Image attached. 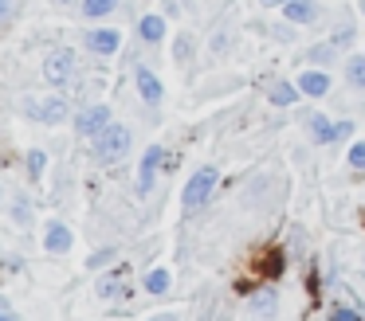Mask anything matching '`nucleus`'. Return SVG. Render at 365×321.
<instances>
[{
  "mask_svg": "<svg viewBox=\"0 0 365 321\" xmlns=\"http://www.w3.org/2000/svg\"><path fill=\"white\" fill-rule=\"evenodd\" d=\"M173 59H177V67H189V59H192V36L189 31H181V36L173 39Z\"/></svg>",
  "mask_w": 365,
  "mask_h": 321,
  "instance_id": "nucleus-20",
  "label": "nucleus"
},
{
  "mask_svg": "<svg viewBox=\"0 0 365 321\" xmlns=\"http://www.w3.org/2000/svg\"><path fill=\"white\" fill-rule=\"evenodd\" d=\"M346 161H349V172H354V177H365V141H354V145H349Z\"/></svg>",
  "mask_w": 365,
  "mask_h": 321,
  "instance_id": "nucleus-21",
  "label": "nucleus"
},
{
  "mask_svg": "<svg viewBox=\"0 0 365 321\" xmlns=\"http://www.w3.org/2000/svg\"><path fill=\"white\" fill-rule=\"evenodd\" d=\"M216 184H220V169H216V164H200V169L189 177L185 192H181V208L185 211H200L208 200H212Z\"/></svg>",
  "mask_w": 365,
  "mask_h": 321,
  "instance_id": "nucleus-1",
  "label": "nucleus"
},
{
  "mask_svg": "<svg viewBox=\"0 0 365 321\" xmlns=\"http://www.w3.org/2000/svg\"><path fill=\"white\" fill-rule=\"evenodd\" d=\"M283 4L287 0H259V8H279V12H283Z\"/></svg>",
  "mask_w": 365,
  "mask_h": 321,
  "instance_id": "nucleus-28",
  "label": "nucleus"
},
{
  "mask_svg": "<svg viewBox=\"0 0 365 321\" xmlns=\"http://www.w3.org/2000/svg\"><path fill=\"white\" fill-rule=\"evenodd\" d=\"M299 90H302V98H322V94H330V75L326 70H318V67H307L299 78Z\"/></svg>",
  "mask_w": 365,
  "mask_h": 321,
  "instance_id": "nucleus-11",
  "label": "nucleus"
},
{
  "mask_svg": "<svg viewBox=\"0 0 365 321\" xmlns=\"http://www.w3.org/2000/svg\"><path fill=\"white\" fill-rule=\"evenodd\" d=\"M63 4H71V0H63Z\"/></svg>",
  "mask_w": 365,
  "mask_h": 321,
  "instance_id": "nucleus-32",
  "label": "nucleus"
},
{
  "mask_svg": "<svg viewBox=\"0 0 365 321\" xmlns=\"http://www.w3.org/2000/svg\"><path fill=\"white\" fill-rule=\"evenodd\" d=\"M0 204H4V188H0Z\"/></svg>",
  "mask_w": 365,
  "mask_h": 321,
  "instance_id": "nucleus-31",
  "label": "nucleus"
},
{
  "mask_svg": "<svg viewBox=\"0 0 365 321\" xmlns=\"http://www.w3.org/2000/svg\"><path fill=\"white\" fill-rule=\"evenodd\" d=\"M283 20L294 23V28H310V23L322 20V4H318V0H287Z\"/></svg>",
  "mask_w": 365,
  "mask_h": 321,
  "instance_id": "nucleus-8",
  "label": "nucleus"
},
{
  "mask_svg": "<svg viewBox=\"0 0 365 321\" xmlns=\"http://www.w3.org/2000/svg\"><path fill=\"white\" fill-rule=\"evenodd\" d=\"M263 98H267L271 106L287 110V106H294V102L302 98V90H299V83H291V78H263Z\"/></svg>",
  "mask_w": 365,
  "mask_h": 321,
  "instance_id": "nucleus-7",
  "label": "nucleus"
},
{
  "mask_svg": "<svg viewBox=\"0 0 365 321\" xmlns=\"http://www.w3.org/2000/svg\"><path fill=\"white\" fill-rule=\"evenodd\" d=\"M307 130L314 145H334L338 141V122H330L326 114H307Z\"/></svg>",
  "mask_w": 365,
  "mask_h": 321,
  "instance_id": "nucleus-13",
  "label": "nucleus"
},
{
  "mask_svg": "<svg viewBox=\"0 0 365 321\" xmlns=\"http://www.w3.org/2000/svg\"><path fill=\"white\" fill-rule=\"evenodd\" d=\"M43 78H48L51 86H67L79 78V55L71 51V47H59V51H51L48 59H43Z\"/></svg>",
  "mask_w": 365,
  "mask_h": 321,
  "instance_id": "nucleus-4",
  "label": "nucleus"
},
{
  "mask_svg": "<svg viewBox=\"0 0 365 321\" xmlns=\"http://www.w3.org/2000/svg\"><path fill=\"white\" fill-rule=\"evenodd\" d=\"M83 39H87V51L91 55H103V59L122 47V31L118 28H95V31H87Z\"/></svg>",
  "mask_w": 365,
  "mask_h": 321,
  "instance_id": "nucleus-10",
  "label": "nucleus"
},
{
  "mask_svg": "<svg viewBox=\"0 0 365 321\" xmlns=\"http://www.w3.org/2000/svg\"><path fill=\"white\" fill-rule=\"evenodd\" d=\"M110 258H114V251H98V255L91 258V266H103V263H110Z\"/></svg>",
  "mask_w": 365,
  "mask_h": 321,
  "instance_id": "nucleus-27",
  "label": "nucleus"
},
{
  "mask_svg": "<svg viewBox=\"0 0 365 321\" xmlns=\"http://www.w3.org/2000/svg\"><path fill=\"white\" fill-rule=\"evenodd\" d=\"M0 321H16V317H12V313H9V310H0Z\"/></svg>",
  "mask_w": 365,
  "mask_h": 321,
  "instance_id": "nucleus-30",
  "label": "nucleus"
},
{
  "mask_svg": "<svg viewBox=\"0 0 365 321\" xmlns=\"http://www.w3.org/2000/svg\"><path fill=\"white\" fill-rule=\"evenodd\" d=\"M330 321H361V313H357L354 305H341V310H334Z\"/></svg>",
  "mask_w": 365,
  "mask_h": 321,
  "instance_id": "nucleus-24",
  "label": "nucleus"
},
{
  "mask_svg": "<svg viewBox=\"0 0 365 321\" xmlns=\"http://www.w3.org/2000/svg\"><path fill=\"white\" fill-rule=\"evenodd\" d=\"M130 145H134V133H130V125L114 122V125H106V130L95 137V157H98L103 164H118V161H126Z\"/></svg>",
  "mask_w": 365,
  "mask_h": 321,
  "instance_id": "nucleus-2",
  "label": "nucleus"
},
{
  "mask_svg": "<svg viewBox=\"0 0 365 321\" xmlns=\"http://www.w3.org/2000/svg\"><path fill=\"white\" fill-rule=\"evenodd\" d=\"M145 294H153V298H161V294H169V286H173V274L165 270V266H158V270H150L145 274Z\"/></svg>",
  "mask_w": 365,
  "mask_h": 321,
  "instance_id": "nucleus-17",
  "label": "nucleus"
},
{
  "mask_svg": "<svg viewBox=\"0 0 365 321\" xmlns=\"http://www.w3.org/2000/svg\"><path fill=\"white\" fill-rule=\"evenodd\" d=\"M275 310H279V294L271 286H259L252 294V313L255 317H275Z\"/></svg>",
  "mask_w": 365,
  "mask_h": 321,
  "instance_id": "nucleus-16",
  "label": "nucleus"
},
{
  "mask_svg": "<svg viewBox=\"0 0 365 321\" xmlns=\"http://www.w3.org/2000/svg\"><path fill=\"white\" fill-rule=\"evenodd\" d=\"M106 125H114L110 106H106V102H95V106H87L79 117H75V133H79V137H98Z\"/></svg>",
  "mask_w": 365,
  "mask_h": 321,
  "instance_id": "nucleus-5",
  "label": "nucleus"
},
{
  "mask_svg": "<svg viewBox=\"0 0 365 321\" xmlns=\"http://www.w3.org/2000/svg\"><path fill=\"white\" fill-rule=\"evenodd\" d=\"M16 16V0H0V23Z\"/></svg>",
  "mask_w": 365,
  "mask_h": 321,
  "instance_id": "nucleus-25",
  "label": "nucleus"
},
{
  "mask_svg": "<svg viewBox=\"0 0 365 321\" xmlns=\"http://www.w3.org/2000/svg\"><path fill=\"white\" fill-rule=\"evenodd\" d=\"M83 16H87V20H103V16H110L114 8H118V0H83Z\"/></svg>",
  "mask_w": 365,
  "mask_h": 321,
  "instance_id": "nucleus-19",
  "label": "nucleus"
},
{
  "mask_svg": "<svg viewBox=\"0 0 365 321\" xmlns=\"http://www.w3.org/2000/svg\"><path fill=\"white\" fill-rule=\"evenodd\" d=\"M75 247V235L67 223H48V231H43V251L48 255H67V251Z\"/></svg>",
  "mask_w": 365,
  "mask_h": 321,
  "instance_id": "nucleus-12",
  "label": "nucleus"
},
{
  "mask_svg": "<svg viewBox=\"0 0 365 321\" xmlns=\"http://www.w3.org/2000/svg\"><path fill=\"white\" fill-rule=\"evenodd\" d=\"M338 51H341V47L334 43V39H322V43H314L307 51V63H310V67H322L326 70L330 63H338Z\"/></svg>",
  "mask_w": 365,
  "mask_h": 321,
  "instance_id": "nucleus-15",
  "label": "nucleus"
},
{
  "mask_svg": "<svg viewBox=\"0 0 365 321\" xmlns=\"http://www.w3.org/2000/svg\"><path fill=\"white\" fill-rule=\"evenodd\" d=\"M24 117H32V122H43V125H63L67 117H71V106H67V98H59V94H48V98H24Z\"/></svg>",
  "mask_w": 365,
  "mask_h": 321,
  "instance_id": "nucleus-3",
  "label": "nucleus"
},
{
  "mask_svg": "<svg viewBox=\"0 0 365 321\" xmlns=\"http://www.w3.org/2000/svg\"><path fill=\"white\" fill-rule=\"evenodd\" d=\"M161 161H165V149H161V145H150L142 153V161H138V196H150L153 192V180H158Z\"/></svg>",
  "mask_w": 365,
  "mask_h": 321,
  "instance_id": "nucleus-6",
  "label": "nucleus"
},
{
  "mask_svg": "<svg viewBox=\"0 0 365 321\" xmlns=\"http://www.w3.org/2000/svg\"><path fill=\"white\" fill-rule=\"evenodd\" d=\"M43 164H48V157H43V149H32V153H28V172H32V180L43 172Z\"/></svg>",
  "mask_w": 365,
  "mask_h": 321,
  "instance_id": "nucleus-22",
  "label": "nucleus"
},
{
  "mask_svg": "<svg viewBox=\"0 0 365 321\" xmlns=\"http://www.w3.org/2000/svg\"><path fill=\"white\" fill-rule=\"evenodd\" d=\"M138 36H142V43H161L165 39V16H158V12L142 16L138 20Z\"/></svg>",
  "mask_w": 365,
  "mask_h": 321,
  "instance_id": "nucleus-14",
  "label": "nucleus"
},
{
  "mask_svg": "<svg viewBox=\"0 0 365 321\" xmlns=\"http://www.w3.org/2000/svg\"><path fill=\"white\" fill-rule=\"evenodd\" d=\"M346 83L354 90H365V55H349L346 59Z\"/></svg>",
  "mask_w": 365,
  "mask_h": 321,
  "instance_id": "nucleus-18",
  "label": "nucleus"
},
{
  "mask_svg": "<svg viewBox=\"0 0 365 321\" xmlns=\"http://www.w3.org/2000/svg\"><path fill=\"white\" fill-rule=\"evenodd\" d=\"M271 36L283 39V43H291V39H294V23H275V28H271Z\"/></svg>",
  "mask_w": 365,
  "mask_h": 321,
  "instance_id": "nucleus-23",
  "label": "nucleus"
},
{
  "mask_svg": "<svg viewBox=\"0 0 365 321\" xmlns=\"http://www.w3.org/2000/svg\"><path fill=\"white\" fill-rule=\"evenodd\" d=\"M361 12H365V4H361Z\"/></svg>",
  "mask_w": 365,
  "mask_h": 321,
  "instance_id": "nucleus-33",
  "label": "nucleus"
},
{
  "mask_svg": "<svg viewBox=\"0 0 365 321\" xmlns=\"http://www.w3.org/2000/svg\"><path fill=\"white\" fill-rule=\"evenodd\" d=\"M354 137V122H338V141H349Z\"/></svg>",
  "mask_w": 365,
  "mask_h": 321,
  "instance_id": "nucleus-26",
  "label": "nucleus"
},
{
  "mask_svg": "<svg viewBox=\"0 0 365 321\" xmlns=\"http://www.w3.org/2000/svg\"><path fill=\"white\" fill-rule=\"evenodd\" d=\"M134 86H138V98L145 106H161L165 102V86H161V78L150 67H134Z\"/></svg>",
  "mask_w": 365,
  "mask_h": 321,
  "instance_id": "nucleus-9",
  "label": "nucleus"
},
{
  "mask_svg": "<svg viewBox=\"0 0 365 321\" xmlns=\"http://www.w3.org/2000/svg\"><path fill=\"white\" fill-rule=\"evenodd\" d=\"M145 321H177V313H153V317H145Z\"/></svg>",
  "mask_w": 365,
  "mask_h": 321,
  "instance_id": "nucleus-29",
  "label": "nucleus"
}]
</instances>
